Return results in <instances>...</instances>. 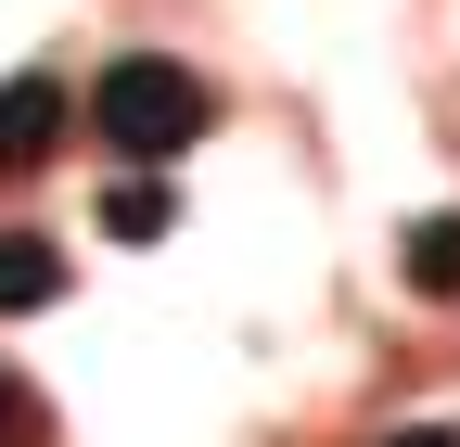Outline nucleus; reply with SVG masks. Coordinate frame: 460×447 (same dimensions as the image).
<instances>
[{"mask_svg":"<svg viewBox=\"0 0 460 447\" xmlns=\"http://www.w3.org/2000/svg\"><path fill=\"white\" fill-rule=\"evenodd\" d=\"M205 128H217V90L180 65V51H115V65L90 77V141H102V153H128V166L192 153Z\"/></svg>","mask_w":460,"mask_h":447,"instance_id":"1","label":"nucleus"},{"mask_svg":"<svg viewBox=\"0 0 460 447\" xmlns=\"http://www.w3.org/2000/svg\"><path fill=\"white\" fill-rule=\"evenodd\" d=\"M102 231H115V243H166V231H180V192H166L154 166H128V180L102 192Z\"/></svg>","mask_w":460,"mask_h":447,"instance_id":"5","label":"nucleus"},{"mask_svg":"<svg viewBox=\"0 0 460 447\" xmlns=\"http://www.w3.org/2000/svg\"><path fill=\"white\" fill-rule=\"evenodd\" d=\"M51 141H65V77H51V65L0 77V180H26V166H51Z\"/></svg>","mask_w":460,"mask_h":447,"instance_id":"2","label":"nucleus"},{"mask_svg":"<svg viewBox=\"0 0 460 447\" xmlns=\"http://www.w3.org/2000/svg\"><path fill=\"white\" fill-rule=\"evenodd\" d=\"M384 447H460V434L447 422H410V434H384Z\"/></svg>","mask_w":460,"mask_h":447,"instance_id":"7","label":"nucleus"},{"mask_svg":"<svg viewBox=\"0 0 460 447\" xmlns=\"http://www.w3.org/2000/svg\"><path fill=\"white\" fill-rule=\"evenodd\" d=\"M65 294H77V256L65 243H51V231H0V320H39Z\"/></svg>","mask_w":460,"mask_h":447,"instance_id":"3","label":"nucleus"},{"mask_svg":"<svg viewBox=\"0 0 460 447\" xmlns=\"http://www.w3.org/2000/svg\"><path fill=\"white\" fill-rule=\"evenodd\" d=\"M396 282H410V294H460V217H410V231H396Z\"/></svg>","mask_w":460,"mask_h":447,"instance_id":"4","label":"nucleus"},{"mask_svg":"<svg viewBox=\"0 0 460 447\" xmlns=\"http://www.w3.org/2000/svg\"><path fill=\"white\" fill-rule=\"evenodd\" d=\"M39 434H51V409L26 397V371H13V358H0V447H39Z\"/></svg>","mask_w":460,"mask_h":447,"instance_id":"6","label":"nucleus"}]
</instances>
